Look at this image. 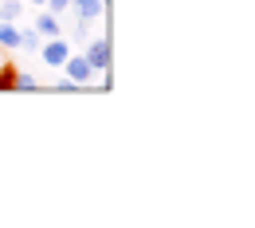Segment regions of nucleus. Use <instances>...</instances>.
Returning <instances> with one entry per match:
<instances>
[{"label": "nucleus", "instance_id": "nucleus-1", "mask_svg": "<svg viewBox=\"0 0 255 228\" xmlns=\"http://www.w3.org/2000/svg\"><path fill=\"white\" fill-rule=\"evenodd\" d=\"M35 55H39L47 67H63V63H67V55H71V43H67L63 35H55V39H43Z\"/></svg>", "mask_w": 255, "mask_h": 228}, {"label": "nucleus", "instance_id": "nucleus-2", "mask_svg": "<svg viewBox=\"0 0 255 228\" xmlns=\"http://www.w3.org/2000/svg\"><path fill=\"white\" fill-rule=\"evenodd\" d=\"M63 75L71 79V83L87 87V83H91V75H98V71L87 63V55H75V51H71V55H67V63H63Z\"/></svg>", "mask_w": 255, "mask_h": 228}, {"label": "nucleus", "instance_id": "nucleus-3", "mask_svg": "<svg viewBox=\"0 0 255 228\" xmlns=\"http://www.w3.org/2000/svg\"><path fill=\"white\" fill-rule=\"evenodd\" d=\"M83 55H87V63L95 67V71H110V43L106 39H91Z\"/></svg>", "mask_w": 255, "mask_h": 228}, {"label": "nucleus", "instance_id": "nucleus-4", "mask_svg": "<svg viewBox=\"0 0 255 228\" xmlns=\"http://www.w3.org/2000/svg\"><path fill=\"white\" fill-rule=\"evenodd\" d=\"M35 32L43 35V39H55V35H63V24H59V16L55 12H35Z\"/></svg>", "mask_w": 255, "mask_h": 228}, {"label": "nucleus", "instance_id": "nucleus-5", "mask_svg": "<svg viewBox=\"0 0 255 228\" xmlns=\"http://www.w3.org/2000/svg\"><path fill=\"white\" fill-rule=\"evenodd\" d=\"M71 8H75V16H79V20H98V16L106 12V4H102V0H71Z\"/></svg>", "mask_w": 255, "mask_h": 228}, {"label": "nucleus", "instance_id": "nucleus-6", "mask_svg": "<svg viewBox=\"0 0 255 228\" xmlns=\"http://www.w3.org/2000/svg\"><path fill=\"white\" fill-rule=\"evenodd\" d=\"M39 43H43V35L35 32V28H20V32H16V47H20V51H28V55L39 51Z\"/></svg>", "mask_w": 255, "mask_h": 228}, {"label": "nucleus", "instance_id": "nucleus-7", "mask_svg": "<svg viewBox=\"0 0 255 228\" xmlns=\"http://www.w3.org/2000/svg\"><path fill=\"white\" fill-rule=\"evenodd\" d=\"M20 12H24V0H0V20L4 24H16Z\"/></svg>", "mask_w": 255, "mask_h": 228}, {"label": "nucleus", "instance_id": "nucleus-8", "mask_svg": "<svg viewBox=\"0 0 255 228\" xmlns=\"http://www.w3.org/2000/svg\"><path fill=\"white\" fill-rule=\"evenodd\" d=\"M16 32H20L16 24H4L0 20V47H16Z\"/></svg>", "mask_w": 255, "mask_h": 228}, {"label": "nucleus", "instance_id": "nucleus-9", "mask_svg": "<svg viewBox=\"0 0 255 228\" xmlns=\"http://www.w3.org/2000/svg\"><path fill=\"white\" fill-rule=\"evenodd\" d=\"M12 87H16V91H32V87H35V79L28 75V71H16V83H12Z\"/></svg>", "mask_w": 255, "mask_h": 228}, {"label": "nucleus", "instance_id": "nucleus-10", "mask_svg": "<svg viewBox=\"0 0 255 228\" xmlns=\"http://www.w3.org/2000/svg\"><path fill=\"white\" fill-rule=\"evenodd\" d=\"M16 83V67H0V91H8Z\"/></svg>", "mask_w": 255, "mask_h": 228}, {"label": "nucleus", "instance_id": "nucleus-11", "mask_svg": "<svg viewBox=\"0 0 255 228\" xmlns=\"http://www.w3.org/2000/svg\"><path fill=\"white\" fill-rule=\"evenodd\" d=\"M43 8L59 16V12H71V0H43Z\"/></svg>", "mask_w": 255, "mask_h": 228}, {"label": "nucleus", "instance_id": "nucleus-12", "mask_svg": "<svg viewBox=\"0 0 255 228\" xmlns=\"http://www.w3.org/2000/svg\"><path fill=\"white\" fill-rule=\"evenodd\" d=\"M55 91H59V95H67V91H79V83H71V79H59V83H55Z\"/></svg>", "mask_w": 255, "mask_h": 228}, {"label": "nucleus", "instance_id": "nucleus-13", "mask_svg": "<svg viewBox=\"0 0 255 228\" xmlns=\"http://www.w3.org/2000/svg\"><path fill=\"white\" fill-rule=\"evenodd\" d=\"M28 4H35V8H43V0H28Z\"/></svg>", "mask_w": 255, "mask_h": 228}]
</instances>
